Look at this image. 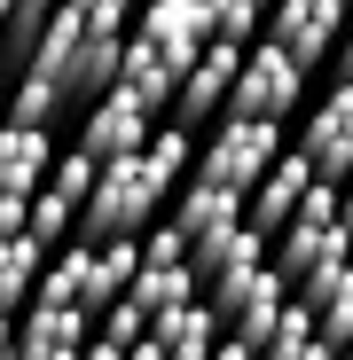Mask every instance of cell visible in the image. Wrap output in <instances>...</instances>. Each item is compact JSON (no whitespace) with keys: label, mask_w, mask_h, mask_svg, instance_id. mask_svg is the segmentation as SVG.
<instances>
[{"label":"cell","mask_w":353,"mask_h":360,"mask_svg":"<svg viewBox=\"0 0 353 360\" xmlns=\"http://www.w3.org/2000/svg\"><path fill=\"white\" fill-rule=\"evenodd\" d=\"M189 165H197L189 126H157L134 157H110V165L94 172V188H87L71 235H79V243H110V235L157 227V204L173 196V180H189Z\"/></svg>","instance_id":"6da1fadb"},{"label":"cell","mask_w":353,"mask_h":360,"mask_svg":"<svg viewBox=\"0 0 353 360\" xmlns=\"http://www.w3.org/2000/svg\"><path fill=\"white\" fill-rule=\"evenodd\" d=\"M283 157V126H259V117H220V134L197 149L189 180H212V188L228 196H252L259 188V172Z\"/></svg>","instance_id":"7a4b0ae2"},{"label":"cell","mask_w":353,"mask_h":360,"mask_svg":"<svg viewBox=\"0 0 353 360\" xmlns=\"http://www.w3.org/2000/svg\"><path fill=\"white\" fill-rule=\"evenodd\" d=\"M306 94V71L290 63L275 39H252L244 63H235V86H228V117H259V126H283Z\"/></svg>","instance_id":"3957f363"},{"label":"cell","mask_w":353,"mask_h":360,"mask_svg":"<svg viewBox=\"0 0 353 360\" xmlns=\"http://www.w3.org/2000/svg\"><path fill=\"white\" fill-rule=\"evenodd\" d=\"M337 32H345V0H275V8L259 16V39H275L299 71L330 63Z\"/></svg>","instance_id":"277c9868"},{"label":"cell","mask_w":353,"mask_h":360,"mask_svg":"<svg viewBox=\"0 0 353 360\" xmlns=\"http://www.w3.org/2000/svg\"><path fill=\"white\" fill-rule=\"evenodd\" d=\"M299 157L314 165V180H330V188H345L353 180V79H337L299 126Z\"/></svg>","instance_id":"5b68a950"},{"label":"cell","mask_w":353,"mask_h":360,"mask_svg":"<svg viewBox=\"0 0 353 360\" xmlns=\"http://www.w3.org/2000/svg\"><path fill=\"white\" fill-rule=\"evenodd\" d=\"M149 134H157V117H149L134 94H118V86H110V94H94V102H87L79 141H71V149H87L94 165H110V157H134Z\"/></svg>","instance_id":"8992f818"},{"label":"cell","mask_w":353,"mask_h":360,"mask_svg":"<svg viewBox=\"0 0 353 360\" xmlns=\"http://www.w3.org/2000/svg\"><path fill=\"white\" fill-rule=\"evenodd\" d=\"M134 32H142V39L165 55V63H173V79H181L197 55L212 47V32H204V8H197V0H134Z\"/></svg>","instance_id":"52a82bcc"},{"label":"cell","mask_w":353,"mask_h":360,"mask_svg":"<svg viewBox=\"0 0 353 360\" xmlns=\"http://www.w3.org/2000/svg\"><path fill=\"white\" fill-rule=\"evenodd\" d=\"M259 266H267V235L244 227V219L204 227L197 243H189V274H197V290H212V282H244V274H259Z\"/></svg>","instance_id":"ba28073f"},{"label":"cell","mask_w":353,"mask_h":360,"mask_svg":"<svg viewBox=\"0 0 353 360\" xmlns=\"http://www.w3.org/2000/svg\"><path fill=\"white\" fill-rule=\"evenodd\" d=\"M235 63H244V47L212 39L197 63L181 71V86H173V126H197V117H220L228 110V86H235Z\"/></svg>","instance_id":"9c48e42d"},{"label":"cell","mask_w":353,"mask_h":360,"mask_svg":"<svg viewBox=\"0 0 353 360\" xmlns=\"http://www.w3.org/2000/svg\"><path fill=\"white\" fill-rule=\"evenodd\" d=\"M314 188V165L299 157V149H283L267 172H259V188L244 196V227H259L267 235V243H275V235L290 227V212H299V196Z\"/></svg>","instance_id":"30bf717a"},{"label":"cell","mask_w":353,"mask_h":360,"mask_svg":"<svg viewBox=\"0 0 353 360\" xmlns=\"http://www.w3.org/2000/svg\"><path fill=\"white\" fill-rule=\"evenodd\" d=\"M87 337H94V321H87L79 306H24L8 360H79Z\"/></svg>","instance_id":"8fae6325"},{"label":"cell","mask_w":353,"mask_h":360,"mask_svg":"<svg viewBox=\"0 0 353 360\" xmlns=\"http://www.w3.org/2000/svg\"><path fill=\"white\" fill-rule=\"evenodd\" d=\"M47 165H55L47 126H0V196H39Z\"/></svg>","instance_id":"7c38bea8"},{"label":"cell","mask_w":353,"mask_h":360,"mask_svg":"<svg viewBox=\"0 0 353 360\" xmlns=\"http://www.w3.org/2000/svg\"><path fill=\"white\" fill-rule=\"evenodd\" d=\"M110 86L134 94V102L157 117V110H173V86H181V79H173V63H165L142 32H126V47H118V79H110Z\"/></svg>","instance_id":"4fadbf2b"},{"label":"cell","mask_w":353,"mask_h":360,"mask_svg":"<svg viewBox=\"0 0 353 360\" xmlns=\"http://www.w3.org/2000/svg\"><path fill=\"white\" fill-rule=\"evenodd\" d=\"M149 337L165 345V360H212V345H220V314L204 306V297H189V306H165V314L149 321Z\"/></svg>","instance_id":"5bb4252c"},{"label":"cell","mask_w":353,"mask_h":360,"mask_svg":"<svg viewBox=\"0 0 353 360\" xmlns=\"http://www.w3.org/2000/svg\"><path fill=\"white\" fill-rule=\"evenodd\" d=\"M290 297L314 314V337H322V345H345V337H353V259H345L337 274L306 282V290H290Z\"/></svg>","instance_id":"9a60e30c"},{"label":"cell","mask_w":353,"mask_h":360,"mask_svg":"<svg viewBox=\"0 0 353 360\" xmlns=\"http://www.w3.org/2000/svg\"><path fill=\"white\" fill-rule=\"evenodd\" d=\"M87 274H94V243H55V259H39V282H32V306H79L87 297Z\"/></svg>","instance_id":"2e32d148"},{"label":"cell","mask_w":353,"mask_h":360,"mask_svg":"<svg viewBox=\"0 0 353 360\" xmlns=\"http://www.w3.org/2000/svg\"><path fill=\"white\" fill-rule=\"evenodd\" d=\"M228 219H244V196L212 188V180H181V204H173V219H165V227H181L189 243H197L204 227H228Z\"/></svg>","instance_id":"e0dca14e"},{"label":"cell","mask_w":353,"mask_h":360,"mask_svg":"<svg viewBox=\"0 0 353 360\" xmlns=\"http://www.w3.org/2000/svg\"><path fill=\"white\" fill-rule=\"evenodd\" d=\"M118 297H126V306H142V314L157 321L165 306H189V297H204V290H197L189 266H134V282L118 290Z\"/></svg>","instance_id":"ac0fdd59"},{"label":"cell","mask_w":353,"mask_h":360,"mask_svg":"<svg viewBox=\"0 0 353 360\" xmlns=\"http://www.w3.org/2000/svg\"><path fill=\"white\" fill-rule=\"evenodd\" d=\"M39 243L32 235H0V314H24L32 306V282H39Z\"/></svg>","instance_id":"d6986e66"},{"label":"cell","mask_w":353,"mask_h":360,"mask_svg":"<svg viewBox=\"0 0 353 360\" xmlns=\"http://www.w3.org/2000/svg\"><path fill=\"white\" fill-rule=\"evenodd\" d=\"M63 86H47V79H16L8 94H0V126H47L55 134V117H63Z\"/></svg>","instance_id":"ffe728a7"},{"label":"cell","mask_w":353,"mask_h":360,"mask_svg":"<svg viewBox=\"0 0 353 360\" xmlns=\"http://www.w3.org/2000/svg\"><path fill=\"white\" fill-rule=\"evenodd\" d=\"M94 172H102V165H94L87 149H55V165H47L39 188H47V196H63V204L79 212V204H87V188H94Z\"/></svg>","instance_id":"44dd1931"},{"label":"cell","mask_w":353,"mask_h":360,"mask_svg":"<svg viewBox=\"0 0 353 360\" xmlns=\"http://www.w3.org/2000/svg\"><path fill=\"white\" fill-rule=\"evenodd\" d=\"M197 8H204V32L228 39V47H252L259 39V8H252V0H197Z\"/></svg>","instance_id":"7402d4cb"},{"label":"cell","mask_w":353,"mask_h":360,"mask_svg":"<svg viewBox=\"0 0 353 360\" xmlns=\"http://www.w3.org/2000/svg\"><path fill=\"white\" fill-rule=\"evenodd\" d=\"M71 227H79V212H71L63 196H47V188L32 196V212H24V235H32L39 251H55V243H71Z\"/></svg>","instance_id":"603a6c76"},{"label":"cell","mask_w":353,"mask_h":360,"mask_svg":"<svg viewBox=\"0 0 353 360\" xmlns=\"http://www.w3.org/2000/svg\"><path fill=\"white\" fill-rule=\"evenodd\" d=\"M94 337H102V345H118V352H126L134 337H149V314H142V306H126V297H110V306L94 314Z\"/></svg>","instance_id":"cb8c5ba5"},{"label":"cell","mask_w":353,"mask_h":360,"mask_svg":"<svg viewBox=\"0 0 353 360\" xmlns=\"http://www.w3.org/2000/svg\"><path fill=\"white\" fill-rule=\"evenodd\" d=\"M142 266H189V235L181 227H142Z\"/></svg>","instance_id":"d4e9b609"},{"label":"cell","mask_w":353,"mask_h":360,"mask_svg":"<svg viewBox=\"0 0 353 360\" xmlns=\"http://www.w3.org/2000/svg\"><path fill=\"white\" fill-rule=\"evenodd\" d=\"M24 212H32V196H0V235H24Z\"/></svg>","instance_id":"484cf974"},{"label":"cell","mask_w":353,"mask_h":360,"mask_svg":"<svg viewBox=\"0 0 353 360\" xmlns=\"http://www.w3.org/2000/svg\"><path fill=\"white\" fill-rule=\"evenodd\" d=\"M330 63H337V79H353V8H345V32H337V47H330Z\"/></svg>","instance_id":"4316f807"},{"label":"cell","mask_w":353,"mask_h":360,"mask_svg":"<svg viewBox=\"0 0 353 360\" xmlns=\"http://www.w3.org/2000/svg\"><path fill=\"white\" fill-rule=\"evenodd\" d=\"M212 360H259V352H252L244 337H228V329H220V345H212Z\"/></svg>","instance_id":"83f0119b"},{"label":"cell","mask_w":353,"mask_h":360,"mask_svg":"<svg viewBox=\"0 0 353 360\" xmlns=\"http://www.w3.org/2000/svg\"><path fill=\"white\" fill-rule=\"evenodd\" d=\"M126 360H165V345H157V337H134V345H126Z\"/></svg>","instance_id":"f1b7e54d"},{"label":"cell","mask_w":353,"mask_h":360,"mask_svg":"<svg viewBox=\"0 0 353 360\" xmlns=\"http://www.w3.org/2000/svg\"><path fill=\"white\" fill-rule=\"evenodd\" d=\"M337 227L353 235V180H345V188H337Z\"/></svg>","instance_id":"f546056e"},{"label":"cell","mask_w":353,"mask_h":360,"mask_svg":"<svg viewBox=\"0 0 353 360\" xmlns=\"http://www.w3.org/2000/svg\"><path fill=\"white\" fill-rule=\"evenodd\" d=\"M8 345H16V314H0V360H8Z\"/></svg>","instance_id":"4dcf8cb0"},{"label":"cell","mask_w":353,"mask_h":360,"mask_svg":"<svg viewBox=\"0 0 353 360\" xmlns=\"http://www.w3.org/2000/svg\"><path fill=\"white\" fill-rule=\"evenodd\" d=\"M337 360H353V337H345V345H337Z\"/></svg>","instance_id":"1f68e13d"},{"label":"cell","mask_w":353,"mask_h":360,"mask_svg":"<svg viewBox=\"0 0 353 360\" xmlns=\"http://www.w3.org/2000/svg\"><path fill=\"white\" fill-rule=\"evenodd\" d=\"M252 8H259V16H267V8H275V0H252Z\"/></svg>","instance_id":"d6a6232c"},{"label":"cell","mask_w":353,"mask_h":360,"mask_svg":"<svg viewBox=\"0 0 353 360\" xmlns=\"http://www.w3.org/2000/svg\"><path fill=\"white\" fill-rule=\"evenodd\" d=\"M0 24H8V0H0Z\"/></svg>","instance_id":"836d02e7"},{"label":"cell","mask_w":353,"mask_h":360,"mask_svg":"<svg viewBox=\"0 0 353 360\" xmlns=\"http://www.w3.org/2000/svg\"><path fill=\"white\" fill-rule=\"evenodd\" d=\"M345 8H353V0H345Z\"/></svg>","instance_id":"e575fe53"}]
</instances>
